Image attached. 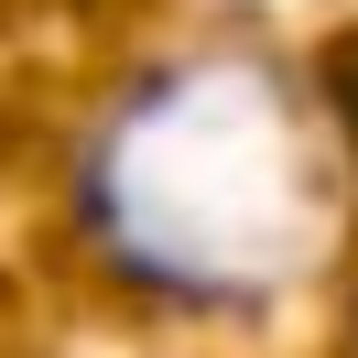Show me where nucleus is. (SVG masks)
I'll return each instance as SVG.
<instances>
[{
	"mask_svg": "<svg viewBox=\"0 0 358 358\" xmlns=\"http://www.w3.org/2000/svg\"><path fill=\"white\" fill-rule=\"evenodd\" d=\"M336 131L261 55H185L120 87L76 152V228L141 304L239 315L336 239Z\"/></svg>",
	"mask_w": 358,
	"mask_h": 358,
	"instance_id": "obj_1",
	"label": "nucleus"
}]
</instances>
